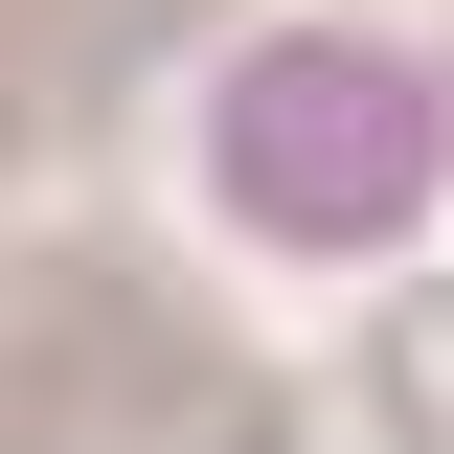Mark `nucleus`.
<instances>
[{
    "mask_svg": "<svg viewBox=\"0 0 454 454\" xmlns=\"http://www.w3.org/2000/svg\"><path fill=\"white\" fill-rule=\"evenodd\" d=\"M387 409H409V432H454V295H409V318H387Z\"/></svg>",
    "mask_w": 454,
    "mask_h": 454,
    "instance_id": "1",
    "label": "nucleus"
}]
</instances>
